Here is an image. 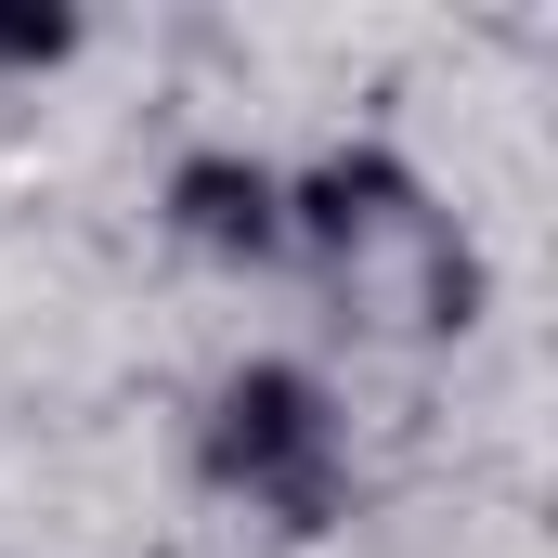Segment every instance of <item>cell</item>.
<instances>
[{
	"instance_id": "1",
	"label": "cell",
	"mask_w": 558,
	"mask_h": 558,
	"mask_svg": "<svg viewBox=\"0 0 558 558\" xmlns=\"http://www.w3.org/2000/svg\"><path fill=\"white\" fill-rule=\"evenodd\" d=\"M221 468L260 481V494H286V507H312L325 494V416H312V390L299 377H247L221 403Z\"/></svg>"
},
{
	"instance_id": "2",
	"label": "cell",
	"mask_w": 558,
	"mask_h": 558,
	"mask_svg": "<svg viewBox=\"0 0 558 558\" xmlns=\"http://www.w3.org/2000/svg\"><path fill=\"white\" fill-rule=\"evenodd\" d=\"M0 52H65V13H0Z\"/></svg>"
}]
</instances>
